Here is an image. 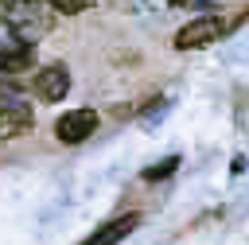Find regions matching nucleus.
Wrapping results in <instances>:
<instances>
[{
  "label": "nucleus",
  "mask_w": 249,
  "mask_h": 245,
  "mask_svg": "<svg viewBox=\"0 0 249 245\" xmlns=\"http://www.w3.org/2000/svg\"><path fill=\"white\" fill-rule=\"evenodd\" d=\"M54 12H62V16H78V12H86V8H93V0H47Z\"/></svg>",
  "instance_id": "nucleus-9"
},
{
  "label": "nucleus",
  "mask_w": 249,
  "mask_h": 245,
  "mask_svg": "<svg viewBox=\"0 0 249 245\" xmlns=\"http://www.w3.org/2000/svg\"><path fill=\"white\" fill-rule=\"evenodd\" d=\"M47 8V0H0V23L23 43H39L54 27V16Z\"/></svg>",
  "instance_id": "nucleus-1"
},
{
  "label": "nucleus",
  "mask_w": 249,
  "mask_h": 245,
  "mask_svg": "<svg viewBox=\"0 0 249 245\" xmlns=\"http://www.w3.org/2000/svg\"><path fill=\"white\" fill-rule=\"evenodd\" d=\"M222 31H226V19L222 16H195V19H187L175 31V51H202V47L218 43Z\"/></svg>",
  "instance_id": "nucleus-3"
},
{
  "label": "nucleus",
  "mask_w": 249,
  "mask_h": 245,
  "mask_svg": "<svg viewBox=\"0 0 249 245\" xmlns=\"http://www.w3.org/2000/svg\"><path fill=\"white\" fill-rule=\"evenodd\" d=\"M35 124V113H31V101L12 89V86H0V140H16L23 132H31Z\"/></svg>",
  "instance_id": "nucleus-2"
},
{
  "label": "nucleus",
  "mask_w": 249,
  "mask_h": 245,
  "mask_svg": "<svg viewBox=\"0 0 249 245\" xmlns=\"http://www.w3.org/2000/svg\"><path fill=\"white\" fill-rule=\"evenodd\" d=\"M202 4H210V0H171V8H202Z\"/></svg>",
  "instance_id": "nucleus-10"
},
{
  "label": "nucleus",
  "mask_w": 249,
  "mask_h": 245,
  "mask_svg": "<svg viewBox=\"0 0 249 245\" xmlns=\"http://www.w3.org/2000/svg\"><path fill=\"white\" fill-rule=\"evenodd\" d=\"M140 226V214H121V218H109L105 226H97L82 245H117V241H124L132 229Z\"/></svg>",
  "instance_id": "nucleus-7"
},
{
  "label": "nucleus",
  "mask_w": 249,
  "mask_h": 245,
  "mask_svg": "<svg viewBox=\"0 0 249 245\" xmlns=\"http://www.w3.org/2000/svg\"><path fill=\"white\" fill-rule=\"evenodd\" d=\"M35 66V43H23V39H4L0 43V74H23Z\"/></svg>",
  "instance_id": "nucleus-6"
},
{
  "label": "nucleus",
  "mask_w": 249,
  "mask_h": 245,
  "mask_svg": "<svg viewBox=\"0 0 249 245\" xmlns=\"http://www.w3.org/2000/svg\"><path fill=\"white\" fill-rule=\"evenodd\" d=\"M93 128H97V113L93 109H70V113H62L54 121V136L62 144H82V140L93 136Z\"/></svg>",
  "instance_id": "nucleus-4"
},
{
  "label": "nucleus",
  "mask_w": 249,
  "mask_h": 245,
  "mask_svg": "<svg viewBox=\"0 0 249 245\" xmlns=\"http://www.w3.org/2000/svg\"><path fill=\"white\" fill-rule=\"evenodd\" d=\"M175 167H179V156H167L163 163H152V167H144V179H167Z\"/></svg>",
  "instance_id": "nucleus-8"
},
{
  "label": "nucleus",
  "mask_w": 249,
  "mask_h": 245,
  "mask_svg": "<svg viewBox=\"0 0 249 245\" xmlns=\"http://www.w3.org/2000/svg\"><path fill=\"white\" fill-rule=\"evenodd\" d=\"M35 93L43 101H62L70 93V70L62 62H47L35 70Z\"/></svg>",
  "instance_id": "nucleus-5"
}]
</instances>
